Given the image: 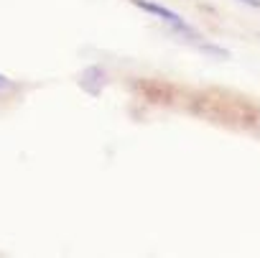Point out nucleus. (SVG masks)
I'll list each match as a JSON object with an SVG mask.
<instances>
[{
  "mask_svg": "<svg viewBox=\"0 0 260 258\" xmlns=\"http://www.w3.org/2000/svg\"><path fill=\"white\" fill-rule=\"evenodd\" d=\"M199 49H202L204 54H212V56H219V59H227V51H224V49H219V46H209V44H199Z\"/></svg>",
  "mask_w": 260,
  "mask_h": 258,
  "instance_id": "2",
  "label": "nucleus"
},
{
  "mask_svg": "<svg viewBox=\"0 0 260 258\" xmlns=\"http://www.w3.org/2000/svg\"><path fill=\"white\" fill-rule=\"evenodd\" d=\"M130 6H136L138 11H143V13H148V16H156V18H161L164 23H169L176 34H181V36H186V39H194V41H202V34L194 28V26H189L176 11H171V8H166V6H158V3H151V0H130Z\"/></svg>",
  "mask_w": 260,
  "mask_h": 258,
  "instance_id": "1",
  "label": "nucleus"
},
{
  "mask_svg": "<svg viewBox=\"0 0 260 258\" xmlns=\"http://www.w3.org/2000/svg\"><path fill=\"white\" fill-rule=\"evenodd\" d=\"M13 87V82L8 79V77H3V74H0V92H8Z\"/></svg>",
  "mask_w": 260,
  "mask_h": 258,
  "instance_id": "3",
  "label": "nucleus"
},
{
  "mask_svg": "<svg viewBox=\"0 0 260 258\" xmlns=\"http://www.w3.org/2000/svg\"><path fill=\"white\" fill-rule=\"evenodd\" d=\"M242 6H250V8H255V11H260V0H240Z\"/></svg>",
  "mask_w": 260,
  "mask_h": 258,
  "instance_id": "4",
  "label": "nucleus"
}]
</instances>
